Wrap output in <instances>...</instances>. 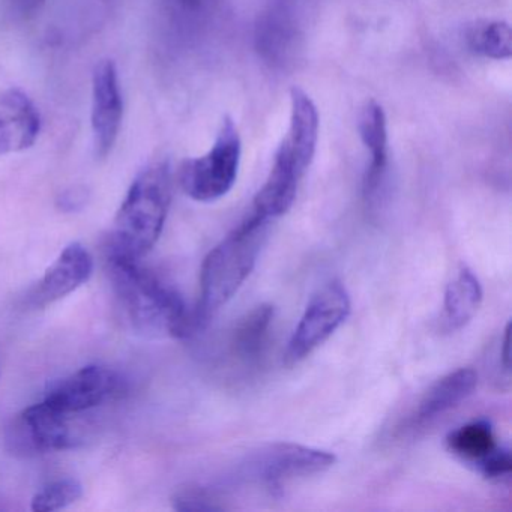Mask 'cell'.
Masks as SVG:
<instances>
[{"label":"cell","mask_w":512,"mask_h":512,"mask_svg":"<svg viewBox=\"0 0 512 512\" xmlns=\"http://www.w3.org/2000/svg\"><path fill=\"white\" fill-rule=\"evenodd\" d=\"M110 280L125 316L149 338H187L194 334L193 313L178 290L140 265L139 260L107 256Z\"/></svg>","instance_id":"6da1fadb"},{"label":"cell","mask_w":512,"mask_h":512,"mask_svg":"<svg viewBox=\"0 0 512 512\" xmlns=\"http://www.w3.org/2000/svg\"><path fill=\"white\" fill-rule=\"evenodd\" d=\"M290 103L289 131L278 146L268 179L254 197L253 211L269 221L283 217L292 208L319 140V113L313 100L302 89L293 88Z\"/></svg>","instance_id":"7a4b0ae2"},{"label":"cell","mask_w":512,"mask_h":512,"mask_svg":"<svg viewBox=\"0 0 512 512\" xmlns=\"http://www.w3.org/2000/svg\"><path fill=\"white\" fill-rule=\"evenodd\" d=\"M269 220L251 211L238 227L209 251L200 271V298L194 308V332L202 331L212 317L239 292L262 250Z\"/></svg>","instance_id":"3957f363"},{"label":"cell","mask_w":512,"mask_h":512,"mask_svg":"<svg viewBox=\"0 0 512 512\" xmlns=\"http://www.w3.org/2000/svg\"><path fill=\"white\" fill-rule=\"evenodd\" d=\"M172 200V175L166 161L149 164L137 175L116 214L107 256L140 260L163 232Z\"/></svg>","instance_id":"277c9868"},{"label":"cell","mask_w":512,"mask_h":512,"mask_svg":"<svg viewBox=\"0 0 512 512\" xmlns=\"http://www.w3.org/2000/svg\"><path fill=\"white\" fill-rule=\"evenodd\" d=\"M323 0H266L257 17L254 46L272 70L292 68L304 53Z\"/></svg>","instance_id":"5b68a950"},{"label":"cell","mask_w":512,"mask_h":512,"mask_svg":"<svg viewBox=\"0 0 512 512\" xmlns=\"http://www.w3.org/2000/svg\"><path fill=\"white\" fill-rule=\"evenodd\" d=\"M335 461L337 457L323 449L298 443H272L247 455L236 467L232 482L278 494L289 482L326 472Z\"/></svg>","instance_id":"8992f818"},{"label":"cell","mask_w":512,"mask_h":512,"mask_svg":"<svg viewBox=\"0 0 512 512\" xmlns=\"http://www.w3.org/2000/svg\"><path fill=\"white\" fill-rule=\"evenodd\" d=\"M241 155L238 127L230 116H226L211 151L182 164L179 172L182 190L196 202L211 203L221 199L238 179Z\"/></svg>","instance_id":"52a82bcc"},{"label":"cell","mask_w":512,"mask_h":512,"mask_svg":"<svg viewBox=\"0 0 512 512\" xmlns=\"http://www.w3.org/2000/svg\"><path fill=\"white\" fill-rule=\"evenodd\" d=\"M352 304L341 281L332 280L311 296L286 350V362L298 364L322 346L349 317Z\"/></svg>","instance_id":"ba28073f"},{"label":"cell","mask_w":512,"mask_h":512,"mask_svg":"<svg viewBox=\"0 0 512 512\" xmlns=\"http://www.w3.org/2000/svg\"><path fill=\"white\" fill-rule=\"evenodd\" d=\"M5 446L20 457L62 451L79 442L70 415L53 409L46 401L26 407L5 428Z\"/></svg>","instance_id":"9c48e42d"},{"label":"cell","mask_w":512,"mask_h":512,"mask_svg":"<svg viewBox=\"0 0 512 512\" xmlns=\"http://www.w3.org/2000/svg\"><path fill=\"white\" fill-rule=\"evenodd\" d=\"M124 118V100L118 68L106 59L98 62L92 76V133L95 155L106 158L115 148Z\"/></svg>","instance_id":"30bf717a"},{"label":"cell","mask_w":512,"mask_h":512,"mask_svg":"<svg viewBox=\"0 0 512 512\" xmlns=\"http://www.w3.org/2000/svg\"><path fill=\"white\" fill-rule=\"evenodd\" d=\"M121 377L107 367L89 365L62 380L44 398L47 404L65 415L94 409L118 394Z\"/></svg>","instance_id":"8fae6325"},{"label":"cell","mask_w":512,"mask_h":512,"mask_svg":"<svg viewBox=\"0 0 512 512\" xmlns=\"http://www.w3.org/2000/svg\"><path fill=\"white\" fill-rule=\"evenodd\" d=\"M478 385V373L464 367L440 377L419 398L412 412L404 419L400 433H418L463 403Z\"/></svg>","instance_id":"7c38bea8"},{"label":"cell","mask_w":512,"mask_h":512,"mask_svg":"<svg viewBox=\"0 0 512 512\" xmlns=\"http://www.w3.org/2000/svg\"><path fill=\"white\" fill-rule=\"evenodd\" d=\"M358 130L371 158L364 178V199L374 209L382 202L388 175V122L385 110L377 101L370 100L362 107Z\"/></svg>","instance_id":"4fadbf2b"},{"label":"cell","mask_w":512,"mask_h":512,"mask_svg":"<svg viewBox=\"0 0 512 512\" xmlns=\"http://www.w3.org/2000/svg\"><path fill=\"white\" fill-rule=\"evenodd\" d=\"M94 272L91 253L79 242L68 245L31 293L34 307H47L76 292Z\"/></svg>","instance_id":"5bb4252c"},{"label":"cell","mask_w":512,"mask_h":512,"mask_svg":"<svg viewBox=\"0 0 512 512\" xmlns=\"http://www.w3.org/2000/svg\"><path fill=\"white\" fill-rule=\"evenodd\" d=\"M40 130V113L25 92L11 88L0 95V155L31 148Z\"/></svg>","instance_id":"9a60e30c"},{"label":"cell","mask_w":512,"mask_h":512,"mask_svg":"<svg viewBox=\"0 0 512 512\" xmlns=\"http://www.w3.org/2000/svg\"><path fill=\"white\" fill-rule=\"evenodd\" d=\"M275 310L272 305L262 304L245 314L230 334V358L244 367L260 364L271 338Z\"/></svg>","instance_id":"2e32d148"},{"label":"cell","mask_w":512,"mask_h":512,"mask_svg":"<svg viewBox=\"0 0 512 512\" xmlns=\"http://www.w3.org/2000/svg\"><path fill=\"white\" fill-rule=\"evenodd\" d=\"M484 292L478 277L469 268H461L448 284L443 298L442 329L457 332L466 328L481 307Z\"/></svg>","instance_id":"e0dca14e"},{"label":"cell","mask_w":512,"mask_h":512,"mask_svg":"<svg viewBox=\"0 0 512 512\" xmlns=\"http://www.w3.org/2000/svg\"><path fill=\"white\" fill-rule=\"evenodd\" d=\"M446 445L452 454L475 466L499 448L493 427L485 419L467 422L451 431L446 437Z\"/></svg>","instance_id":"ac0fdd59"},{"label":"cell","mask_w":512,"mask_h":512,"mask_svg":"<svg viewBox=\"0 0 512 512\" xmlns=\"http://www.w3.org/2000/svg\"><path fill=\"white\" fill-rule=\"evenodd\" d=\"M467 46L476 55L506 61L512 56L511 26L500 20L475 23L467 31Z\"/></svg>","instance_id":"d6986e66"},{"label":"cell","mask_w":512,"mask_h":512,"mask_svg":"<svg viewBox=\"0 0 512 512\" xmlns=\"http://www.w3.org/2000/svg\"><path fill=\"white\" fill-rule=\"evenodd\" d=\"M83 496V487L77 479L65 478L46 485L32 497L31 509L35 512H52L76 503Z\"/></svg>","instance_id":"ffe728a7"},{"label":"cell","mask_w":512,"mask_h":512,"mask_svg":"<svg viewBox=\"0 0 512 512\" xmlns=\"http://www.w3.org/2000/svg\"><path fill=\"white\" fill-rule=\"evenodd\" d=\"M220 2L221 0H166V10L176 26L193 28L208 22Z\"/></svg>","instance_id":"44dd1931"},{"label":"cell","mask_w":512,"mask_h":512,"mask_svg":"<svg viewBox=\"0 0 512 512\" xmlns=\"http://www.w3.org/2000/svg\"><path fill=\"white\" fill-rule=\"evenodd\" d=\"M172 503L176 511H221L226 508L217 490L200 485L176 491Z\"/></svg>","instance_id":"7402d4cb"},{"label":"cell","mask_w":512,"mask_h":512,"mask_svg":"<svg viewBox=\"0 0 512 512\" xmlns=\"http://www.w3.org/2000/svg\"><path fill=\"white\" fill-rule=\"evenodd\" d=\"M478 469L488 479L509 478L512 470L511 452L509 449L497 448L478 464Z\"/></svg>","instance_id":"603a6c76"},{"label":"cell","mask_w":512,"mask_h":512,"mask_svg":"<svg viewBox=\"0 0 512 512\" xmlns=\"http://www.w3.org/2000/svg\"><path fill=\"white\" fill-rule=\"evenodd\" d=\"M4 2L10 13L19 19L34 16L46 4V0H4Z\"/></svg>","instance_id":"cb8c5ba5"},{"label":"cell","mask_w":512,"mask_h":512,"mask_svg":"<svg viewBox=\"0 0 512 512\" xmlns=\"http://www.w3.org/2000/svg\"><path fill=\"white\" fill-rule=\"evenodd\" d=\"M88 200V193L85 188H71L59 197L58 203L61 209L67 212L77 211L82 208Z\"/></svg>","instance_id":"d4e9b609"}]
</instances>
